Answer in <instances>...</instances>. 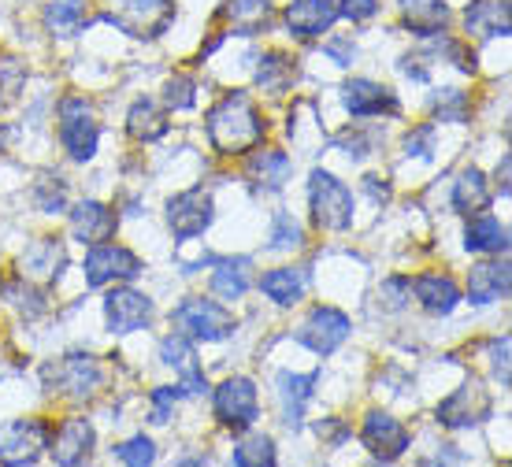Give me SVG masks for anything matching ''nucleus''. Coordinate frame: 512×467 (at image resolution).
Returning <instances> with one entry per match:
<instances>
[{"mask_svg": "<svg viewBox=\"0 0 512 467\" xmlns=\"http://www.w3.org/2000/svg\"><path fill=\"white\" fill-rule=\"evenodd\" d=\"M208 138L219 152H242L264 141V123L245 93H231L208 115Z\"/></svg>", "mask_w": 512, "mask_h": 467, "instance_id": "1", "label": "nucleus"}, {"mask_svg": "<svg viewBox=\"0 0 512 467\" xmlns=\"http://www.w3.org/2000/svg\"><path fill=\"white\" fill-rule=\"evenodd\" d=\"M171 323L179 327V334L197 341H223L234 334V316L216 301H205V297H190L182 301L175 312H171Z\"/></svg>", "mask_w": 512, "mask_h": 467, "instance_id": "2", "label": "nucleus"}, {"mask_svg": "<svg viewBox=\"0 0 512 467\" xmlns=\"http://www.w3.org/2000/svg\"><path fill=\"white\" fill-rule=\"evenodd\" d=\"M308 204H312V215L323 230H346L353 223V193L327 171H312Z\"/></svg>", "mask_w": 512, "mask_h": 467, "instance_id": "3", "label": "nucleus"}, {"mask_svg": "<svg viewBox=\"0 0 512 467\" xmlns=\"http://www.w3.org/2000/svg\"><path fill=\"white\" fill-rule=\"evenodd\" d=\"M60 141L71 152V160H78V164L93 160L97 141H101V127L93 123V108L82 97H64L60 101Z\"/></svg>", "mask_w": 512, "mask_h": 467, "instance_id": "4", "label": "nucleus"}, {"mask_svg": "<svg viewBox=\"0 0 512 467\" xmlns=\"http://www.w3.org/2000/svg\"><path fill=\"white\" fill-rule=\"evenodd\" d=\"M41 379L52 393H67V397H90L97 386H101V367L93 356H64L41 371Z\"/></svg>", "mask_w": 512, "mask_h": 467, "instance_id": "5", "label": "nucleus"}, {"mask_svg": "<svg viewBox=\"0 0 512 467\" xmlns=\"http://www.w3.org/2000/svg\"><path fill=\"white\" fill-rule=\"evenodd\" d=\"M82 271H86V282H90V286H108V282L138 278L141 260L130 253V249H123V245H108V241H101V245H93L90 253H86Z\"/></svg>", "mask_w": 512, "mask_h": 467, "instance_id": "6", "label": "nucleus"}, {"mask_svg": "<svg viewBox=\"0 0 512 467\" xmlns=\"http://www.w3.org/2000/svg\"><path fill=\"white\" fill-rule=\"evenodd\" d=\"M108 19L134 38H156L171 19V0H112Z\"/></svg>", "mask_w": 512, "mask_h": 467, "instance_id": "7", "label": "nucleus"}, {"mask_svg": "<svg viewBox=\"0 0 512 467\" xmlns=\"http://www.w3.org/2000/svg\"><path fill=\"white\" fill-rule=\"evenodd\" d=\"M167 227L179 241L201 238L212 227V197L205 190H186L167 201Z\"/></svg>", "mask_w": 512, "mask_h": 467, "instance_id": "8", "label": "nucleus"}, {"mask_svg": "<svg viewBox=\"0 0 512 467\" xmlns=\"http://www.w3.org/2000/svg\"><path fill=\"white\" fill-rule=\"evenodd\" d=\"M490 393L479 386V382H464L461 390H453L446 401L438 404V423L442 427H475V423H483L490 416Z\"/></svg>", "mask_w": 512, "mask_h": 467, "instance_id": "9", "label": "nucleus"}, {"mask_svg": "<svg viewBox=\"0 0 512 467\" xmlns=\"http://www.w3.org/2000/svg\"><path fill=\"white\" fill-rule=\"evenodd\" d=\"M41 449H49V427L38 423V419H23V423H12V427L0 434V460L4 464H38Z\"/></svg>", "mask_w": 512, "mask_h": 467, "instance_id": "10", "label": "nucleus"}, {"mask_svg": "<svg viewBox=\"0 0 512 467\" xmlns=\"http://www.w3.org/2000/svg\"><path fill=\"white\" fill-rule=\"evenodd\" d=\"M360 442H364V449L375 460L394 464L397 456H405V449H409V430L401 427L394 416H386V412H368L364 430H360Z\"/></svg>", "mask_w": 512, "mask_h": 467, "instance_id": "11", "label": "nucleus"}, {"mask_svg": "<svg viewBox=\"0 0 512 467\" xmlns=\"http://www.w3.org/2000/svg\"><path fill=\"white\" fill-rule=\"evenodd\" d=\"M216 416L227 427H253L260 416V404H256V386L249 379H227L216 390Z\"/></svg>", "mask_w": 512, "mask_h": 467, "instance_id": "12", "label": "nucleus"}, {"mask_svg": "<svg viewBox=\"0 0 512 467\" xmlns=\"http://www.w3.org/2000/svg\"><path fill=\"white\" fill-rule=\"evenodd\" d=\"M297 338H301V345H308L312 353L331 356L334 349L349 338V316L338 312V308H316V312L305 319V327H301Z\"/></svg>", "mask_w": 512, "mask_h": 467, "instance_id": "13", "label": "nucleus"}, {"mask_svg": "<svg viewBox=\"0 0 512 467\" xmlns=\"http://www.w3.org/2000/svg\"><path fill=\"white\" fill-rule=\"evenodd\" d=\"M104 319H108V330H112V334L141 330L153 319V301L138 290H112L104 297Z\"/></svg>", "mask_w": 512, "mask_h": 467, "instance_id": "14", "label": "nucleus"}, {"mask_svg": "<svg viewBox=\"0 0 512 467\" xmlns=\"http://www.w3.org/2000/svg\"><path fill=\"white\" fill-rule=\"evenodd\" d=\"M342 104H346V112L357 115V119H364V115H383V112L394 115L397 112V97L386 86L372 82V78H353V82H346V89H342Z\"/></svg>", "mask_w": 512, "mask_h": 467, "instance_id": "15", "label": "nucleus"}, {"mask_svg": "<svg viewBox=\"0 0 512 467\" xmlns=\"http://www.w3.org/2000/svg\"><path fill=\"white\" fill-rule=\"evenodd\" d=\"M93 442H97V434L86 419H67L64 427L49 434V449H52V460L64 467H75L82 464L86 456H90Z\"/></svg>", "mask_w": 512, "mask_h": 467, "instance_id": "16", "label": "nucleus"}, {"mask_svg": "<svg viewBox=\"0 0 512 467\" xmlns=\"http://www.w3.org/2000/svg\"><path fill=\"white\" fill-rule=\"evenodd\" d=\"M334 19H338L334 0H294V4L286 8V26H290V34L301 41L320 38L323 30H331Z\"/></svg>", "mask_w": 512, "mask_h": 467, "instance_id": "17", "label": "nucleus"}, {"mask_svg": "<svg viewBox=\"0 0 512 467\" xmlns=\"http://www.w3.org/2000/svg\"><path fill=\"white\" fill-rule=\"evenodd\" d=\"M409 290L416 293V301L431 312V316H449L461 304V290L449 275H416L409 282Z\"/></svg>", "mask_w": 512, "mask_h": 467, "instance_id": "18", "label": "nucleus"}, {"mask_svg": "<svg viewBox=\"0 0 512 467\" xmlns=\"http://www.w3.org/2000/svg\"><path fill=\"white\" fill-rule=\"evenodd\" d=\"M509 264L505 260H487V264H475L468 275V297L472 304H494L501 297H509Z\"/></svg>", "mask_w": 512, "mask_h": 467, "instance_id": "19", "label": "nucleus"}, {"mask_svg": "<svg viewBox=\"0 0 512 467\" xmlns=\"http://www.w3.org/2000/svg\"><path fill=\"white\" fill-rule=\"evenodd\" d=\"M71 230H75L78 241H90V245H101L116 234V215L108 212L101 201H82L75 204L71 212Z\"/></svg>", "mask_w": 512, "mask_h": 467, "instance_id": "20", "label": "nucleus"}, {"mask_svg": "<svg viewBox=\"0 0 512 467\" xmlns=\"http://www.w3.org/2000/svg\"><path fill=\"white\" fill-rule=\"evenodd\" d=\"M316 371L308 375H294V371H282L279 375V401H282V419L286 427H301V416H305V404L312 397V386H316Z\"/></svg>", "mask_w": 512, "mask_h": 467, "instance_id": "21", "label": "nucleus"}, {"mask_svg": "<svg viewBox=\"0 0 512 467\" xmlns=\"http://www.w3.org/2000/svg\"><path fill=\"white\" fill-rule=\"evenodd\" d=\"M160 356H164L167 367H179L182 371V386L186 393H205V379H201V367H197V353L186 341V334H171V338L160 341Z\"/></svg>", "mask_w": 512, "mask_h": 467, "instance_id": "22", "label": "nucleus"}, {"mask_svg": "<svg viewBox=\"0 0 512 467\" xmlns=\"http://www.w3.org/2000/svg\"><path fill=\"white\" fill-rule=\"evenodd\" d=\"M464 26L475 38H505L509 34V4L505 0H475L464 15Z\"/></svg>", "mask_w": 512, "mask_h": 467, "instance_id": "23", "label": "nucleus"}, {"mask_svg": "<svg viewBox=\"0 0 512 467\" xmlns=\"http://www.w3.org/2000/svg\"><path fill=\"white\" fill-rule=\"evenodd\" d=\"M67 264L64 256V245L60 241H34L23 256V278H38V282H52V278H60V267Z\"/></svg>", "mask_w": 512, "mask_h": 467, "instance_id": "24", "label": "nucleus"}, {"mask_svg": "<svg viewBox=\"0 0 512 467\" xmlns=\"http://www.w3.org/2000/svg\"><path fill=\"white\" fill-rule=\"evenodd\" d=\"M468 253H505L509 249V230L501 227L494 215H475L464 230Z\"/></svg>", "mask_w": 512, "mask_h": 467, "instance_id": "25", "label": "nucleus"}, {"mask_svg": "<svg viewBox=\"0 0 512 467\" xmlns=\"http://www.w3.org/2000/svg\"><path fill=\"white\" fill-rule=\"evenodd\" d=\"M490 201V190H487V178L479 167H468L461 178H457V186H453V208L464 215L472 212H483Z\"/></svg>", "mask_w": 512, "mask_h": 467, "instance_id": "26", "label": "nucleus"}, {"mask_svg": "<svg viewBox=\"0 0 512 467\" xmlns=\"http://www.w3.org/2000/svg\"><path fill=\"white\" fill-rule=\"evenodd\" d=\"M401 12H405L412 30L423 34V38L438 34V30L446 26V15H449L442 0H401Z\"/></svg>", "mask_w": 512, "mask_h": 467, "instance_id": "27", "label": "nucleus"}, {"mask_svg": "<svg viewBox=\"0 0 512 467\" xmlns=\"http://www.w3.org/2000/svg\"><path fill=\"white\" fill-rule=\"evenodd\" d=\"M260 290L268 293L275 304H297L305 293V275L297 267H279V271H268L260 278Z\"/></svg>", "mask_w": 512, "mask_h": 467, "instance_id": "28", "label": "nucleus"}, {"mask_svg": "<svg viewBox=\"0 0 512 467\" xmlns=\"http://www.w3.org/2000/svg\"><path fill=\"white\" fill-rule=\"evenodd\" d=\"M249 290V260H227V264L216 267L212 275V293L223 297V301H238Z\"/></svg>", "mask_w": 512, "mask_h": 467, "instance_id": "29", "label": "nucleus"}, {"mask_svg": "<svg viewBox=\"0 0 512 467\" xmlns=\"http://www.w3.org/2000/svg\"><path fill=\"white\" fill-rule=\"evenodd\" d=\"M127 130L138 141H156L167 134V119L153 101H138L127 115Z\"/></svg>", "mask_w": 512, "mask_h": 467, "instance_id": "30", "label": "nucleus"}, {"mask_svg": "<svg viewBox=\"0 0 512 467\" xmlns=\"http://www.w3.org/2000/svg\"><path fill=\"white\" fill-rule=\"evenodd\" d=\"M249 175L260 182V186H268V190H279L286 175H290V156L286 152H275V149H264L253 156V164H249Z\"/></svg>", "mask_w": 512, "mask_h": 467, "instance_id": "31", "label": "nucleus"}, {"mask_svg": "<svg viewBox=\"0 0 512 467\" xmlns=\"http://www.w3.org/2000/svg\"><path fill=\"white\" fill-rule=\"evenodd\" d=\"M223 15L234 23V30L253 34V30H260V26L268 23L271 4H268V0H231V4L223 8Z\"/></svg>", "mask_w": 512, "mask_h": 467, "instance_id": "32", "label": "nucleus"}, {"mask_svg": "<svg viewBox=\"0 0 512 467\" xmlns=\"http://www.w3.org/2000/svg\"><path fill=\"white\" fill-rule=\"evenodd\" d=\"M231 460L238 467H271L275 464V442H271L268 434H249V438L234 445Z\"/></svg>", "mask_w": 512, "mask_h": 467, "instance_id": "33", "label": "nucleus"}, {"mask_svg": "<svg viewBox=\"0 0 512 467\" xmlns=\"http://www.w3.org/2000/svg\"><path fill=\"white\" fill-rule=\"evenodd\" d=\"M86 0H49V8H45V26H49L52 34H75L78 26H82V8Z\"/></svg>", "mask_w": 512, "mask_h": 467, "instance_id": "34", "label": "nucleus"}, {"mask_svg": "<svg viewBox=\"0 0 512 467\" xmlns=\"http://www.w3.org/2000/svg\"><path fill=\"white\" fill-rule=\"evenodd\" d=\"M256 78H260V86L268 89V93H286V86L297 78V71H294V64H290L286 56L271 52V56H264V60H260V71H256Z\"/></svg>", "mask_w": 512, "mask_h": 467, "instance_id": "35", "label": "nucleus"}, {"mask_svg": "<svg viewBox=\"0 0 512 467\" xmlns=\"http://www.w3.org/2000/svg\"><path fill=\"white\" fill-rule=\"evenodd\" d=\"M305 245V230L297 227L294 219L286 212H279L275 215V230H271V249H301Z\"/></svg>", "mask_w": 512, "mask_h": 467, "instance_id": "36", "label": "nucleus"}, {"mask_svg": "<svg viewBox=\"0 0 512 467\" xmlns=\"http://www.w3.org/2000/svg\"><path fill=\"white\" fill-rule=\"evenodd\" d=\"M116 456L130 467H145V464H153V460H156V445H153V438L138 434V438H130V442L116 445Z\"/></svg>", "mask_w": 512, "mask_h": 467, "instance_id": "37", "label": "nucleus"}, {"mask_svg": "<svg viewBox=\"0 0 512 467\" xmlns=\"http://www.w3.org/2000/svg\"><path fill=\"white\" fill-rule=\"evenodd\" d=\"M34 193H38L41 212H64V204H67L64 178H45V182H38V186H34Z\"/></svg>", "mask_w": 512, "mask_h": 467, "instance_id": "38", "label": "nucleus"}, {"mask_svg": "<svg viewBox=\"0 0 512 467\" xmlns=\"http://www.w3.org/2000/svg\"><path fill=\"white\" fill-rule=\"evenodd\" d=\"M435 112L442 123H449V119L461 123L464 112H468V97H464L461 89H446V93H438L435 97Z\"/></svg>", "mask_w": 512, "mask_h": 467, "instance_id": "39", "label": "nucleus"}, {"mask_svg": "<svg viewBox=\"0 0 512 467\" xmlns=\"http://www.w3.org/2000/svg\"><path fill=\"white\" fill-rule=\"evenodd\" d=\"M193 93H197V86H193V78H186V75H175L167 82V104H171L175 112L193 108Z\"/></svg>", "mask_w": 512, "mask_h": 467, "instance_id": "40", "label": "nucleus"}, {"mask_svg": "<svg viewBox=\"0 0 512 467\" xmlns=\"http://www.w3.org/2000/svg\"><path fill=\"white\" fill-rule=\"evenodd\" d=\"M490 371L501 386H509V338H494L490 341Z\"/></svg>", "mask_w": 512, "mask_h": 467, "instance_id": "41", "label": "nucleus"}, {"mask_svg": "<svg viewBox=\"0 0 512 467\" xmlns=\"http://www.w3.org/2000/svg\"><path fill=\"white\" fill-rule=\"evenodd\" d=\"M23 86V64L15 60H0V101H12Z\"/></svg>", "mask_w": 512, "mask_h": 467, "instance_id": "42", "label": "nucleus"}, {"mask_svg": "<svg viewBox=\"0 0 512 467\" xmlns=\"http://www.w3.org/2000/svg\"><path fill=\"white\" fill-rule=\"evenodd\" d=\"M409 282L405 278H390L383 290H379V297H386V312H397L401 304H405V297H409Z\"/></svg>", "mask_w": 512, "mask_h": 467, "instance_id": "43", "label": "nucleus"}, {"mask_svg": "<svg viewBox=\"0 0 512 467\" xmlns=\"http://www.w3.org/2000/svg\"><path fill=\"white\" fill-rule=\"evenodd\" d=\"M179 401V390L175 386H160V390H153V423H167V412H171V404Z\"/></svg>", "mask_w": 512, "mask_h": 467, "instance_id": "44", "label": "nucleus"}, {"mask_svg": "<svg viewBox=\"0 0 512 467\" xmlns=\"http://www.w3.org/2000/svg\"><path fill=\"white\" fill-rule=\"evenodd\" d=\"M405 149H409V156H412V152H416V156H427V152H431V127H423V130H416V134H409Z\"/></svg>", "mask_w": 512, "mask_h": 467, "instance_id": "45", "label": "nucleus"}, {"mask_svg": "<svg viewBox=\"0 0 512 467\" xmlns=\"http://www.w3.org/2000/svg\"><path fill=\"white\" fill-rule=\"evenodd\" d=\"M342 12L349 19H368V15H375V0H342Z\"/></svg>", "mask_w": 512, "mask_h": 467, "instance_id": "46", "label": "nucleus"}, {"mask_svg": "<svg viewBox=\"0 0 512 467\" xmlns=\"http://www.w3.org/2000/svg\"><path fill=\"white\" fill-rule=\"evenodd\" d=\"M364 182H368V190H372V197L375 201H386V197H390V190H386V186H379V178H364Z\"/></svg>", "mask_w": 512, "mask_h": 467, "instance_id": "47", "label": "nucleus"}]
</instances>
